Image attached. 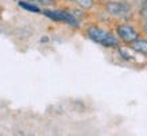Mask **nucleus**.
I'll return each mask as SVG.
<instances>
[{"label":"nucleus","instance_id":"f257e3e1","mask_svg":"<svg viewBox=\"0 0 147 136\" xmlns=\"http://www.w3.org/2000/svg\"><path fill=\"white\" fill-rule=\"evenodd\" d=\"M88 36L92 40H94L96 43L101 44L104 47H117L119 42L115 36L109 34L108 31L102 30V28H97V27H90L88 30Z\"/></svg>","mask_w":147,"mask_h":136},{"label":"nucleus","instance_id":"f03ea898","mask_svg":"<svg viewBox=\"0 0 147 136\" xmlns=\"http://www.w3.org/2000/svg\"><path fill=\"white\" fill-rule=\"evenodd\" d=\"M47 18L53 19V20H57V22H63V23H67L70 26H74V27H78V22L77 19L69 12H65V11H50V9H45L43 11Z\"/></svg>","mask_w":147,"mask_h":136},{"label":"nucleus","instance_id":"7ed1b4c3","mask_svg":"<svg viewBox=\"0 0 147 136\" xmlns=\"http://www.w3.org/2000/svg\"><path fill=\"white\" fill-rule=\"evenodd\" d=\"M107 11L113 16H128L131 12V5L125 1H109Z\"/></svg>","mask_w":147,"mask_h":136},{"label":"nucleus","instance_id":"20e7f679","mask_svg":"<svg viewBox=\"0 0 147 136\" xmlns=\"http://www.w3.org/2000/svg\"><path fill=\"white\" fill-rule=\"evenodd\" d=\"M117 35L120 36L124 42H129V43H132L134 40L138 39V32L131 26H125V24L117 27Z\"/></svg>","mask_w":147,"mask_h":136},{"label":"nucleus","instance_id":"39448f33","mask_svg":"<svg viewBox=\"0 0 147 136\" xmlns=\"http://www.w3.org/2000/svg\"><path fill=\"white\" fill-rule=\"evenodd\" d=\"M132 48L135 51H138L140 54L147 55V40L144 39H136L132 42Z\"/></svg>","mask_w":147,"mask_h":136},{"label":"nucleus","instance_id":"423d86ee","mask_svg":"<svg viewBox=\"0 0 147 136\" xmlns=\"http://www.w3.org/2000/svg\"><path fill=\"white\" fill-rule=\"evenodd\" d=\"M19 5H20L23 9L31 11V12H39V11H40L38 5H35L34 3H28V1H20V3H19Z\"/></svg>","mask_w":147,"mask_h":136},{"label":"nucleus","instance_id":"0eeeda50","mask_svg":"<svg viewBox=\"0 0 147 136\" xmlns=\"http://www.w3.org/2000/svg\"><path fill=\"white\" fill-rule=\"evenodd\" d=\"M71 1L78 4L82 8H90L93 5V0H71Z\"/></svg>","mask_w":147,"mask_h":136},{"label":"nucleus","instance_id":"6e6552de","mask_svg":"<svg viewBox=\"0 0 147 136\" xmlns=\"http://www.w3.org/2000/svg\"><path fill=\"white\" fill-rule=\"evenodd\" d=\"M143 19H144V31L147 34V11H143Z\"/></svg>","mask_w":147,"mask_h":136},{"label":"nucleus","instance_id":"1a4fd4ad","mask_svg":"<svg viewBox=\"0 0 147 136\" xmlns=\"http://www.w3.org/2000/svg\"><path fill=\"white\" fill-rule=\"evenodd\" d=\"M143 11H147V0L144 1V4H143Z\"/></svg>","mask_w":147,"mask_h":136}]
</instances>
